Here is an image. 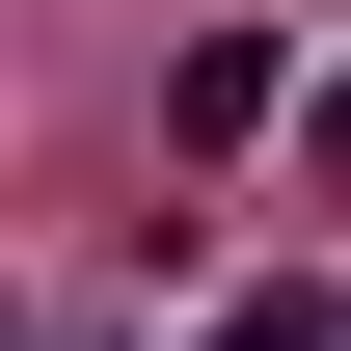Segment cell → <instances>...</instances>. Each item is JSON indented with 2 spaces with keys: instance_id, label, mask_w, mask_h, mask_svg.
Masks as SVG:
<instances>
[{
  "instance_id": "3",
  "label": "cell",
  "mask_w": 351,
  "mask_h": 351,
  "mask_svg": "<svg viewBox=\"0 0 351 351\" xmlns=\"http://www.w3.org/2000/svg\"><path fill=\"white\" fill-rule=\"evenodd\" d=\"M298 162H324V217H351V82H298Z\"/></svg>"
},
{
  "instance_id": "4",
  "label": "cell",
  "mask_w": 351,
  "mask_h": 351,
  "mask_svg": "<svg viewBox=\"0 0 351 351\" xmlns=\"http://www.w3.org/2000/svg\"><path fill=\"white\" fill-rule=\"evenodd\" d=\"M27 351H82V324H27Z\"/></svg>"
},
{
  "instance_id": "2",
  "label": "cell",
  "mask_w": 351,
  "mask_h": 351,
  "mask_svg": "<svg viewBox=\"0 0 351 351\" xmlns=\"http://www.w3.org/2000/svg\"><path fill=\"white\" fill-rule=\"evenodd\" d=\"M217 351H351V298H324V270H270V298H217Z\"/></svg>"
},
{
  "instance_id": "1",
  "label": "cell",
  "mask_w": 351,
  "mask_h": 351,
  "mask_svg": "<svg viewBox=\"0 0 351 351\" xmlns=\"http://www.w3.org/2000/svg\"><path fill=\"white\" fill-rule=\"evenodd\" d=\"M270 108H298V82H270V27H189V54H162V135H270Z\"/></svg>"
}]
</instances>
